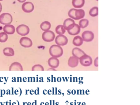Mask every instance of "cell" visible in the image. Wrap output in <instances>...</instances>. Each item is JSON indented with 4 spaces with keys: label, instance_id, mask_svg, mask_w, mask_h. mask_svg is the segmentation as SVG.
<instances>
[{
    "label": "cell",
    "instance_id": "4",
    "mask_svg": "<svg viewBox=\"0 0 140 105\" xmlns=\"http://www.w3.org/2000/svg\"><path fill=\"white\" fill-rule=\"evenodd\" d=\"M79 62L83 66L89 67L92 64L93 60L90 56L86 54L79 59Z\"/></svg>",
    "mask_w": 140,
    "mask_h": 105
},
{
    "label": "cell",
    "instance_id": "15",
    "mask_svg": "<svg viewBox=\"0 0 140 105\" xmlns=\"http://www.w3.org/2000/svg\"><path fill=\"white\" fill-rule=\"evenodd\" d=\"M9 71H23L22 66L18 62H14L11 64L9 68Z\"/></svg>",
    "mask_w": 140,
    "mask_h": 105
},
{
    "label": "cell",
    "instance_id": "17",
    "mask_svg": "<svg viewBox=\"0 0 140 105\" xmlns=\"http://www.w3.org/2000/svg\"><path fill=\"white\" fill-rule=\"evenodd\" d=\"M3 30L7 34L13 35L15 33V28L13 25H7L4 27Z\"/></svg>",
    "mask_w": 140,
    "mask_h": 105
},
{
    "label": "cell",
    "instance_id": "11",
    "mask_svg": "<svg viewBox=\"0 0 140 105\" xmlns=\"http://www.w3.org/2000/svg\"><path fill=\"white\" fill-rule=\"evenodd\" d=\"M22 9L25 13H31L34 9V5L31 2H27L23 4Z\"/></svg>",
    "mask_w": 140,
    "mask_h": 105
},
{
    "label": "cell",
    "instance_id": "6",
    "mask_svg": "<svg viewBox=\"0 0 140 105\" xmlns=\"http://www.w3.org/2000/svg\"><path fill=\"white\" fill-rule=\"evenodd\" d=\"M17 32L19 35L24 36L29 34V28L26 25L24 24L19 25L17 28Z\"/></svg>",
    "mask_w": 140,
    "mask_h": 105
},
{
    "label": "cell",
    "instance_id": "19",
    "mask_svg": "<svg viewBox=\"0 0 140 105\" xmlns=\"http://www.w3.org/2000/svg\"><path fill=\"white\" fill-rule=\"evenodd\" d=\"M83 42L84 41L81 37L80 36H77L74 38L73 44L75 46H80L82 45Z\"/></svg>",
    "mask_w": 140,
    "mask_h": 105
},
{
    "label": "cell",
    "instance_id": "26",
    "mask_svg": "<svg viewBox=\"0 0 140 105\" xmlns=\"http://www.w3.org/2000/svg\"><path fill=\"white\" fill-rule=\"evenodd\" d=\"M44 68L40 64H36L33 66L32 68V70L33 71H44Z\"/></svg>",
    "mask_w": 140,
    "mask_h": 105
},
{
    "label": "cell",
    "instance_id": "32",
    "mask_svg": "<svg viewBox=\"0 0 140 105\" xmlns=\"http://www.w3.org/2000/svg\"><path fill=\"white\" fill-rule=\"evenodd\" d=\"M96 1H98V0H96Z\"/></svg>",
    "mask_w": 140,
    "mask_h": 105
},
{
    "label": "cell",
    "instance_id": "1",
    "mask_svg": "<svg viewBox=\"0 0 140 105\" xmlns=\"http://www.w3.org/2000/svg\"><path fill=\"white\" fill-rule=\"evenodd\" d=\"M69 17L75 20H80L83 18L85 15V12L83 9H76L72 8L69 10L68 13Z\"/></svg>",
    "mask_w": 140,
    "mask_h": 105
},
{
    "label": "cell",
    "instance_id": "3",
    "mask_svg": "<svg viewBox=\"0 0 140 105\" xmlns=\"http://www.w3.org/2000/svg\"><path fill=\"white\" fill-rule=\"evenodd\" d=\"M13 17L8 13H3L0 15V23L3 25H10L13 22Z\"/></svg>",
    "mask_w": 140,
    "mask_h": 105
},
{
    "label": "cell",
    "instance_id": "28",
    "mask_svg": "<svg viewBox=\"0 0 140 105\" xmlns=\"http://www.w3.org/2000/svg\"><path fill=\"white\" fill-rule=\"evenodd\" d=\"M48 71H56V70L54 68H51L48 69Z\"/></svg>",
    "mask_w": 140,
    "mask_h": 105
},
{
    "label": "cell",
    "instance_id": "18",
    "mask_svg": "<svg viewBox=\"0 0 140 105\" xmlns=\"http://www.w3.org/2000/svg\"><path fill=\"white\" fill-rule=\"evenodd\" d=\"M85 2V0H72V6L75 8H81L84 6Z\"/></svg>",
    "mask_w": 140,
    "mask_h": 105
},
{
    "label": "cell",
    "instance_id": "10",
    "mask_svg": "<svg viewBox=\"0 0 140 105\" xmlns=\"http://www.w3.org/2000/svg\"><path fill=\"white\" fill-rule=\"evenodd\" d=\"M75 22L73 19L71 18L66 19L63 23V27L65 30H69L71 29L75 26Z\"/></svg>",
    "mask_w": 140,
    "mask_h": 105
},
{
    "label": "cell",
    "instance_id": "21",
    "mask_svg": "<svg viewBox=\"0 0 140 105\" xmlns=\"http://www.w3.org/2000/svg\"><path fill=\"white\" fill-rule=\"evenodd\" d=\"M51 24L48 21H45L43 22L41 24L40 28L41 29L44 31H49V30L51 28Z\"/></svg>",
    "mask_w": 140,
    "mask_h": 105
},
{
    "label": "cell",
    "instance_id": "22",
    "mask_svg": "<svg viewBox=\"0 0 140 105\" xmlns=\"http://www.w3.org/2000/svg\"><path fill=\"white\" fill-rule=\"evenodd\" d=\"M66 30L63 27V25H58L55 28V32L59 35L64 34L65 33Z\"/></svg>",
    "mask_w": 140,
    "mask_h": 105
},
{
    "label": "cell",
    "instance_id": "8",
    "mask_svg": "<svg viewBox=\"0 0 140 105\" xmlns=\"http://www.w3.org/2000/svg\"><path fill=\"white\" fill-rule=\"evenodd\" d=\"M94 34L90 31H85L82 34V38L83 41L86 42H90L94 39Z\"/></svg>",
    "mask_w": 140,
    "mask_h": 105
},
{
    "label": "cell",
    "instance_id": "2",
    "mask_svg": "<svg viewBox=\"0 0 140 105\" xmlns=\"http://www.w3.org/2000/svg\"><path fill=\"white\" fill-rule=\"evenodd\" d=\"M50 55L54 58H60L62 56L63 50L62 48L58 45H53L49 49Z\"/></svg>",
    "mask_w": 140,
    "mask_h": 105
},
{
    "label": "cell",
    "instance_id": "16",
    "mask_svg": "<svg viewBox=\"0 0 140 105\" xmlns=\"http://www.w3.org/2000/svg\"><path fill=\"white\" fill-rule=\"evenodd\" d=\"M81 31V28L77 24H75V26L71 29L68 30L67 32L70 35H76L79 34Z\"/></svg>",
    "mask_w": 140,
    "mask_h": 105
},
{
    "label": "cell",
    "instance_id": "24",
    "mask_svg": "<svg viewBox=\"0 0 140 105\" xmlns=\"http://www.w3.org/2000/svg\"><path fill=\"white\" fill-rule=\"evenodd\" d=\"M89 21L87 19H81L79 22V26L81 28H85L88 26Z\"/></svg>",
    "mask_w": 140,
    "mask_h": 105
},
{
    "label": "cell",
    "instance_id": "14",
    "mask_svg": "<svg viewBox=\"0 0 140 105\" xmlns=\"http://www.w3.org/2000/svg\"><path fill=\"white\" fill-rule=\"evenodd\" d=\"M72 55L79 59L83 55L86 54L84 51L79 49V48L75 47L73 49L72 51Z\"/></svg>",
    "mask_w": 140,
    "mask_h": 105
},
{
    "label": "cell",
    "instance_id": "20",
    "mask_svg": "<svg viewBox=\"0 0 140 105\" xmlns=\"http://www.w3.org/2000/svg\"><path fill=\"white\" fill-rule=\"evenodd\" d=\"M4 55L7 56H13L15 55V51L12 48L7 47L5 48L3 50Z\"/></svg>",
    "mask_w": 140,
    "mask_h": 105
},
{
    "label": "cell",
    "instance_id": "12",
    "mask_svg": "<svg viewBox=\"0 0 140 105\" xmlns=\"http://www.w3.org/2000/svg\"><path fill=\"white\" fill-rule=\"evenodd\" d=\"M79 63V59L75 56L70 57L68 61V65L72 68L76 67Z\"/></svg>",
    "mask_w": 140,
    "mask_h": 105
},
{
    "label": "cell",
    "instance_id": "31",
    "mask_svg": "<svg viewBox=\"0 0 140 105\" xmlns=\"http://www.w3.org/2000/svg\"><path fill=\"white\" fill-rule=\"evenodd\" d=\"M3 0H0V1H2Z\"/></svg>",
    "mask_w": 140,
    "mask_h": 105
},
{
    "label": "cell",
    "instance_id": "25",
    "mask_svg": "<svg viewBox=\"0 0 140 105\" xmlns=\"http://www.w3.org/2000/svg\"><path fill=\"white\" fill-rule=\"evenodd\" d=\"M8 39V35L5 33H0V42L4 43Z\"/></svg>",
    "mask_w": 140,
    "mask_h": 105
},
{
    "label": "cell",
    "instance_id": "9",
    "mask_svg": "<svg viewBox=\"0 0 140 105\" xmlns=\"http://www.w3.org/2000/svg\"><path fill=\"white\" fill-rule=\"evenodd\" d=\"M21 45L25 48L31 47L33 45V42L31 40L27 37H23L19 41Z\"/></svg>",
    "mask_w": 140,
    "mask_h": 105
},
{
    "label": "cell",
    "instance_id": "23",
    "mask_svg": "<svg viewBox=\"0 0 140 105\" xmlns=\"http://www.w3.org/2000/svg\"><path fill=\"white\" fill-rule=\"evenodd\" d=\"M90 15L92 17H95L98 15V8L97 7H93L89 11Z\"/></svg>",
    "mask_w": 140,
    "mask_h": 105
},
{
    "label": "cell",
    "instance_id": "7",
    "mask_svg": "<svg viewBox=\"0 0 140 105\" xmlns=\"http://www.w3.org/2000/svg\"><path fill=\"white\" fill-rule=\"evenodd\" d=\"M55 42L57 45L60 46H64L67 44L68 40L64 35H58L55 39Z\"/></svg>",
    "mask_w": 140,
    "mask_h": 105
},
{
    "label": "cell",
    "instance_id": "13",
    "mask_svg": "<svg viewBox=\"0 0 140 105\" xmlns=\"http://www.w3.org/2000/svg\"><path fill=\"white\" fill-rule=\"evenodd\" d=\"M60 62L57 58L51 57L48 60V64L51 68H56L58 67Z\"/></svg>",
    "mask_w": 140,
    "mask_h": 105
},
{
    "label": "cell",
    "instance_id": "27",
    "mask_svg": "<svg viewBox=\"0 0 140 105\" xmlns=\"http://www.w3.org/2000/svg\"><path fill=\"white\" fill-rule=\"evenodd\" d=\"M94 65L96 67H98V57H97L94 60Z\"/></svg>",
    "mask_w": 140,
    "mask_h": 105
},
{
    "label": "cell",
    "instance_id": "29",
    "mask_svg": "<svg viewBox=\"0 0 140 105\" xmlns=\"http://www.w3.org/2000/svg\"><path fill=\"white\" fill-rule=\"evenodd\" d=\"M17 1L20 3H24L26 1V0H17Z\"/></svg>",
    "mask_w": 140,
    "mask_h": 105
},
{
    "label": "cell",
    "instance_id": "30",
    "mask_svg": "<svg viewBox=\"0 0 140 105\" xmlns=\"http://www.w3.org/2000/svg\"><path fill=\"white\" fill-rule=\"evenodd\" d=\"M2 6L1 5V4L0 3V13H1L2 11Z\"/></svg>",
    "mask_w": 140,
    "mask_h": 105
},
{
    "label": "cell",
    "instance_id": "5",
    "mask_svg": "<svg viewBox=\"0 0 140 105\" xmlns=\"http://www.w3.org/2000/svg\"><path fill=\"white\" fill-rule=\"evenodd\" d=\"M55 35L53 31H45L42 35V38L44 41L46 42H51L55 39Z\"/></svg>",
    "mask_w": 140,
    "mask_h": 105
}]
</instances>
